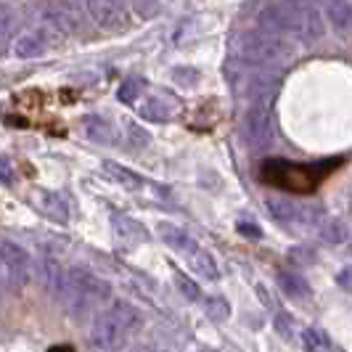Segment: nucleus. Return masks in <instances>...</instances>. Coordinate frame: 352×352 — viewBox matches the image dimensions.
I'll return each mask as SVG.
<instances>
[{
	"label": "nucleus",
	"mask_w": 352,
	"mask_h": 352,
	"mask_svg": "<svg viewBox=\"0 0 352 352\" xmlns=\"http://www.w3.org/2000/svg\"><path fill=\"white\" fill-rule=\"evenodd\" d=\"M141 313L127 302H111L101 316L93 320L88 331L90 344L98 352H120L130 344V339L141 331Z\"/></svg>",
	"instance_id": "obj_1"
},
{
	"label": "nucleus",
	"mask_w": 352,
	"mask_h": 352,
	"mask_svg": "<svg viewBox=\"0 0 352 352\" xmlns=\"http://www.w3.org/2000/svg\"><path fill=\"white\" fill-rule=\"evenodd\" d=\"M56 300L74 318H88L111 300V286L85 267H69L64 270V283Z\"/></svg>",
	"instance_id": "obj_2"
},
{
	"label": "nucleus",
	"mask_w": 352,
	"mask_h": 352,
	"mask_svg": "<svg viewBox=\"0 0 352 352\" xmlns=\"http://www.w3.org/2000/svg\"><path fill=\"white\" fill-rule=\"evenodd\" d=\"M27 14L48 48H58L67 37L77 35L85 24L69 0H32Z\"/></svg>",
	"instance_id": "obj_3"
},
{
	"label": "nucleus",
	"mask_w": 352,
	"mask_h": 352,
	"mask_svg": "<svg viewBox=\"0 0 352 352\" xmlns=\"http://www.w3.org/2000/svg\"><path fill=\"white\" fill-rule=\"evenodd\" d=\"M336 164H339V159L329 162V164H294V162H283V159H267L260 175L265 183H270L276 188L294 191V194H310Z\"/></svg>",
	"instance_id": "obj_4"
},
{
	"label": "nucleus",
	"mask_w": 352,
	"mask_h": 352,
	"mask_svg": "<svg viewBox=\"0 0 352 352\" xmlns=\"http://www.w3.org/2000/svg\"><path fill=\"white\" fill-rule=\"evenodd\" d=\"M239 56L247 64L273 67V64H286L294 56V45H292V37L252 30L239 37Z\"/></svg>",
	"instance_id": "obj_5"
},
{
	"label": "nucleus",
	"mask_w": 352,
	"mask_h": 352,
	"mask_svg": "<svg viewBox=\"0 0 352 352\" xmlns=\"http://www.w3.org/2000/svg\"><path fill=\"white\" fill-rule=\"evenodd\" d=\"M286 35L297 37L305 45H316L326 32V16L318 0H281Z\"/></svg>",
	"instance_id": "obj_6"
},
{
	"label": "nucleus",
	"mask_w": 352,
	"mask_h": 352,
	"mask_svg": "<svg viewBox=\"0 0 352 352\" xmlns=\"http://www.w3.org/2000/svg\"><path fill=\"white\" fill-rule=\"evenodd\" d=\"M69 3L74 6V11L80 14L82 21L90 19L104 32H124L130 27L127 8L114 6L111 0H69Z\"/></svg>",
	"instance_id": "obj_7"
},
{
	"label": "nucleus",
	"mask_w": 352,
	"mask_h": 352,
	"mask_svg": "<svg viewBox=\"0 0 352 352\" xmlns=\"http://www.w3.org/2000/svg\"><path fill=\"white\" fill-rule=\"evenodd\" d=\"M244 138L252 148H265L273 141V117L267 98H257L244 117Z\"/></svg>",
	"instance_id": "obj_8"
},
{
	"label": "nucleus",
	"mask_w": 352,
	"mask_h": 352,
	"mask_svg": "<svg viewBox=\"0 0 352 352\" xmlns=\"http://www.w3.org/2000/svg\"><path fill=\"white\" fill-rule=\"evenodd\" d=\"M0 252H3L6 273H8L6 289L8 292H21L30 283V276H32V257L14 241H0Z\"/></svg>",
	"instance_id": "obj_9"
},
{
	"label": "nucleus",
	"mask_w": 352,
	"mask_h": 352,
	"mask_svg": "<svg viewBox=\"0 0 352 352\" xmlns=\"http://www.w3.org/2000/svg\"><path fill=\"white\" fill-rule=\"evenodd\" d=\"M267 210L281 226H310V223L323 220V214L318 210H305V207L294 204V201H286V199H270Z\"/></svg>",
	"instance_id": "obj_10"
},
{
	"label": "nucleus",
	"mask_w": 352,
	"mask_h": 352,
	"mask_svg": "<svg viewBox=\"0 0 352 352\" xmlns=\"http://www.w3.org/2000/svg\"><path fill=\"white\" fill-rule=\"evenodd\" d=\"M323 6L336 35H352V0H323Z\"/></svg>",
	"instance_id": "obj_11"
},
{
	"label": "nucleus",
	"mask_w": 352,
	"mask_h": 352,
	"mask_svg": "<svg viewBox=\"0 0 352 352\" xmlns=\"http://www.w3.org/2000/svg\"><path fill=\"white\" fill-rule=\"evenodd\" d=\"M19 24H21V11L14 3H0V56L8 51V45L19 35Z\"/></svg>",
	"instance_id": "obj_12"
},
{
	"label": "nucleus",
	"mask_w": 352,
	"mask_h": 352,
	"mask_svg": "<svg viewBox=\"0 0 352 352\" xmlns=\"http://www.w3.org/2000/svg\"><path fill=\"white\" fill-rule=\"evenodd\" d=\"M111 228H114L117 241H122V244H143L148 239V230L143 228L138 220L127 217V214H114Z\"/></svg>",
	"instance_id": "obj_13"
},
{
	"label": "nucleus",
	"mask_w": 352,
	"mask_h": 352,
	"mask_svg": "<svg viewBox=\"0 0 352 352\" xmlns=\"http://www.w3.org/2000/svg\"><path fill=\"white\" fill-rule=\"evenodd\" d=\"M45 51H48V45H45V40L37 30H27V32L14 37V43H11V53L16 58H37Z\"/></svg>",
	"instance_id": "obj_14"
},
{
	"label": "nucleus",
	"mask_w": 352,
	"mask_h": 352,
	"mask_svg": "<svg viewBox=\"0 0 352 352\" xmlns=\"http://www.w3.org/2000/svg\"><path fill=\"white\" fill-rule=\"evenodd\" d=\"M37 210L53 223H67L69 220V204H67L64 196L56 194V191H40L37 194Z\"/></svg>",
	"instance_id": "obj_15"
},
{
	"label": "nucleus",
	"mask_w": 352,
	"mask_h": 352,
	"mask_svg": "<svg viewBox=\"0 0 352 352\" xmlns=\"http://www.w3.org/2000/svg\"><path fill=\"white\" fill-rule=\"evenodd\" d=\"M177 111V104L167 96H151L148 101H143L141 106V117L148 122H167L173 120Z\"/></svg>",
	"instance_id": "obj_16"
},
{
	"label": "nucleus",
	"mask_w": 352,
	"mask_h": 352,
	"mask_svg": "<svg viewBox=\"0 0 352 352\" xmlns=\"http://www.w3.org/2000/svg\"><path fill=\"white\" fill-rule=\"evenodd\" d=\"M300 342L305 352H344L331 336L326 334L323 329H318V326H307L300 334Z\"/></svg>",
	"instance_id": "obj_17"
},
{
	"label": "nucleus",
	"mask_w": 352,
	"mask_h": 352,
	"mask_svg": "<svg viewBox=\"0 0 352 352\" xmlns=\"http://www.w3.org/2000/svg\"><path fill=\"white\" fill-rule=\"evenodd\" d=\"M82 127H85V135H88L93 143H109L117 141V133H114V124L104 120V117H98V114H88L85 120H82Z\"/></svg>",
	"instance_id": "obj_18"
},
{
	"label": "nucleus",
	"mask_w": 352,
	"mask_h": 352,
	"mask_svg": "<svg viewBox=\"0 0 352 352\" xmlns=\"http://www.w3.org/2000/svg\"><path fill=\"white\" fill-rule=\"evenodd\" d=\"M40 281H43V289L51 297H58L61 283H64V267L58 265V260H53V257H43L40 260Z\"/></svg>",
	"instance_id": "obj_19"
},
{
	"label": "nucleus",
	"mask_w": 352,
	"mask_h": 352,
	"mask_svg": "<svg viewBox=\"0 0 352 352\" xmlns=\"http://www.w3.org/2000/svg\"><path fill=\"white\" fill-rule=\"evenodd\" d=\"M278 82H281V74L273 72L270 67H263V69L249 80V93H252L254 98H267L273 90L278 88Z\"/></svg>",
	"instance_id": "obj_20"
},
{
	"label": "nucleus",
	"mask_w": 352,
	"mask_h": 352,
	"mask_svg": "<svg viewBox=\"0 0 352 352\" xmlns=\"http://www.w3.org/2000/svg\"><path fill=\"white\" fill-rule=\"evenodd\" d=\"M186 257L191 260V267H194L201 278H210V281H217V278H220V267H217L214 257H212L207 249L196 247V249H191Z\"/></svg>",
	"instance_id": "obj_21"
},
{
	"label": "nucleus",
	"mask_w": 352,
	"mask_h": 352,
	"mask_svg": "<svg viewBox=\"0 0 352 352\" xmlns=\"http://www.w3.org/2000/svg\"><path fill=\"white\" fill-rule=\"evenodd\" d=\"M159 236H162V241L167 244V247L177 249V252H183V254H188L191 249H196V241L186 233V230H180L177 226H170V223H162L159 226Z\"/></svg>",
	"instance_id": "obj_22"
},
{
	"label": "nucleus",
	"mask_w": 352,
	"mask_h": 352,
	"mask_svg": "<svg viewBox=\"0 0 352 352\" xmlns=\"http://www.w3.org/2000/svg\"><path fill=\"white\" fill-rule=\"evenodd\" d=\"M278 283H281V289L289 297H310L307 281L302 276H297V273H292V270H281L278 273Z\"/></svg>",
	"instance_id": "obj_23"
},
{
	"label": "nucleus",
	"mask_w": 352,
	"mask_h": 352,
	"mask_svg": "<svg viewBox=\"0 0 352 352\" xmlns=\"http://www.w3.org/2000/svg\"><path fill=\"white\" fill-rule=\"evenodd\" d=\"M104 170H106V175L111 177V180H117V183H120V186H124V188H130V191L141 188V177L135 175V173H130V170H124L122 164L104 162Z\"/></svg>",
	"instance_id": "obj_24"
},
{
	"label": "nucleus",
	"mask_w": 352,
	"mask_h": 352,
	"mask_svg": "<svg viewBox=\"0 0 352 352\" xmlns=\"http://www.w3.org/2000/svg\"><path fill=\"white\" fill-rule=\"evenodd\" d=\"M143 85H146V82H143L141 77H130V80H124L122 85H120V93H117L120 101H122V104H135L138 96L143 93Z\"/></svg>",
	"instance_id": "obj_25"
},
{
	"label": "nucleus",
	"mask_w": 352,
	"mask_h": 352,
	"mask_svg": "<svg viewBox=\"0 0 352 352\" xmlns=\"http://www.w3.org/2000/svg\"><path fill=\"white\" fill-rule=\"evenodd\" d=\"M320 236H323L329 244H342V241H344V226H342L339 220L323 217V220H320Z\"/></svg>",
	"instance_id": "obj_26"
},
{
	"label": "nucleus",
	"mask_w": 352,
	"mask_h": 352,
	"mask_svg": "<svg viewBox=\"0 0 352 352\" xmlns=\"http://www.w3.org/2000/svg\"><path fill=\"white\" fill-rule=\"evenodd\" d=\"M173 80L183 88H194L199 82V72L191 69V67H177V69H173Z\"/></svg>",
	"instance_id": "obj_27"
},
{
	"label": "nucleus",
	"mask_w": 352,
	"mask_h": 352,
	"mask_svg": "<svg viewBox=\"0 0 352 352\" xmlns=\"http://www.w3.org/2000/svg\"><path fill=\"white\" fill-rule=\"evenodd\" d=\"M207 313H210L214 320H226V318L230 316V307L223 297H210V300H207Z\"/></svg>",
	"instance_id": "obj_28"
},
{
	"label": "nucleus",
	"mask_w": 352,
	"mask_h": 352,
	"mask_svg": "<svg viewBox=\"0 0 352 352\" xmlns=\"http://www.w3.org/2000/svg\"><path fill=\"white\" fill-rule=\"evenodd\" d=\"M175 283H177V289H180V292H183L188 300H194V302L201 300V292H199V286H196V283L191 281L188 276H183V273H175Z\"/></svg>",
	"instance_id": "obj_29"
},
{
	"label": "nucleus",
	"mask_w": 352,
	"mask_h": 352,
	"mask_svg": "<svg viewBox=\"0 0 352 352\" xmlns=\"http://www.w3.org/2000/svg\"><path fill=\"white\" fill-rule=\"evenodd\" d=\"M127 141H130V146L141 148V146H146L151 138H148V133H146L143 127H138L135 122H127Z\"/></svg>",
	"instance_id": "obj_30"
},
{
	"label": "nucleus",
	"mask_w": 352,
	"mask_h": 352,
	"mask_svg": "<svg viewBox=\"0 0 352 352\" xmlns=\"http://www.w3.org/2000/svg\"><path fill=\"white\" fill-rule=\"evenodd\" d=\"M0 180H3L6 186H11V183L16 180V167H14V162L8 157H0Z\"/></svg>",
	"instance_id": "obj_31"
},
{
	"label": "nucleus",
	"mask_w": 352,
	"mask_h": 352,
	"mask_svg": "<svg viewBox=\"0 0 352 352\" xmlns=\"http://www.w3.org/2000/svg\"><path fill=\"white\" fill-rule=\"evenodd\" d=\"M239 233H244L249 239H260V236H263V228H257L254 223H239Z\"/></svg>",
	"instance_id": "obj_32"
},
{
	"label": "nucleus",
	"mask_w": 352,
	"mask_h": 352,
	"mask_svg": "<svg viewBox=\"0 0 352 352\" xmlns=\"http://www.w3.org/2000/svg\"><path fill=\"white\" fill-rule=\"evenodd\" d=\"M336 281H339V286H344V289H352V265H347L344 270H339Z\"/></svg>",
	"instance_id": "obj_33"
},
{
	"label": "nucleus",
	"mask_w": 352,
	"mask_h": 352,
	"mask_svg": "<svg viewBox=\"0 0 352 352\" xmlns=\"http://www.w3.org/2000/svg\"><path fill=\"white\" fill-rule=\"evenodd\" d=\"M6 278H8V273H6V260H3V252H0V289H6Z\"/></svg>",
	"instance_id": "obj_34"
},
{
	"label": "nucleus",
	"mask_w": 352,
	"mask_h": 352,
	"mask_svg": "<svg viewBox=\"0 0 352 352\" xmlns=\"http://www.w3.org/2000/svg\"><path fill=\"white\" fill-rule=\"evenodd\" d=\"M51 352H74V347L72 344H56V347H51Z\"/></svg>",
	"instance_id": "obj_35"
},
{
	"label": "nucleus",
	"mask_w": 352,
	"mask_h": 352,
	"mask_svg": "<svg viewBox=\"0 0 352 352\" xmlns=\"http://www.w3.org/2000/svg\"><path fill=\"white\" fill-rule=\"evenodd\" d=\"M111 3H114V6H120V8H127L133 0H111Z\"/></svg>",
	"instance_id": "obj_36"
},
{
	"label": "nucleus",
	"mask_w": 352,
	"mask_h": 352,
	"mask_svg": "<svg viewBox=\"0 0 352 352\" xmlns=\"http://www.w3.org/2000/svg\"><path fill=\"white\" fill-rule=\"evenodd\" d=\"M199 352H217V350H199Z\"/></svg>",
	"instance_id": "obj_37"
},
{
	"label": "nucleus",
	"mask_w": 352,
	"mask_h": 352,
	"mask_svg": "<svg viewBox=\"0 0 352 352\" xmlns=\"http://www.w3.org/2000/svg\"><path fill=\"white\" fill-rule=\"evenodd\" d=\"M141 352H159V350H141Z\"/></svg>",
	"instance_id": "obj_38"
},
{
	"label": "nucleus",
	"mask_w": 352,
	"mask_h": 352,
	"mask_svg": "<svg viewBox=\"0 0 352 352\" xmlns=\"http://www.w3.org/2000/svg\"><path fill=\"white\" fill-rule=\"evenodd\" d=\"M0 297H3V289H0Z\"/></svg>",
	"instance_id": "obj_39"
}]
</instances>
